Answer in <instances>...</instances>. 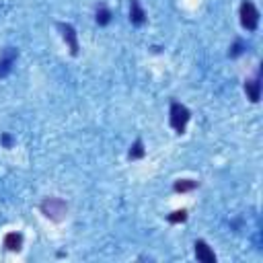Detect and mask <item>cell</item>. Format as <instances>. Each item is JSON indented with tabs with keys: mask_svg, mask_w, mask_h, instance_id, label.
Listing matches in <instances>:
<instances>
[{
	"mask_svg": "<svg viewBox=\"0 0 263 263\" xmlns=\"http://www.w3.org/2000/svg\"><path fill=\"white\" fill-rule=\"evenodd\" d=\"M129 21L136 27H142L146 23V10L142 8L140 0H129Z\"/></svg>",
	"mask_w": 263,
	"mask_h": 263,
	"instance_id": "8",
	"label": "cell"
},
{
	"mask_svg": "<svg viewBox=\"0 0 263 263\" xmlns=\"http://www.w3.org/2000/svg\"><path fill=\"white\" fill-rule=\"evenodd\" d=\"M146 156V148H144V142L142 138H138L132 146H129V152H127V158L129 160H138V158H144Z\"/></svg>",
	"mask_w": 263,
	"mask_h": 263,
	"instance_id": "11",
	"label": "cell"
},
{
	"mask_svg": "<svg viewBox=\"0 0 263 263\" xmlns=\"http://www.w3.org/2000/svg\"><path fill=\"white\" fill-rule=\"evenodd\" d=\"M245 49H247V43H245L242 39H236V41L230 45V51H228V55H230V58H238V55H240Z\"/></svg>",
	"mask_w": 263,
	"mask_h": 263,
	"instance_id": "13",
	"label": "cell"
},
{
	"mask_svg": "<svg viewBox=\"0 0 263 263\" xmlns=\"http://www.w3.org/2000/svg\"><path fill=\"white\" fill-rule=\"evenodd\" d=\"M0 142H2L4 148H12V136L10 134H2L0 136Z\"/></svg>",
	"mask_w": 263,
	"mask_h": 263,
	"instance_id": "15",
	"label": "cell"
},
{
	"mask_svg": "<svg viewBox=\"0 0 263 263\" xmlns=\"http://www.w3.org/2000/svg\"><path fill=\"white\" fill-rule=\"evenodd\" d=\"M238 14H240V25L247 31H255L259 27V10H257V6L251 0H242Z\"/></svg>",
	"mask_w": 263,
	"mask_h": 263,
	"instance_id": "3",
	"label": "cell"
},
{
	"mask_svg": "<svg viewBox=\"0 0 263 263\" xmlns=\"http://www.w3.org/2000/svg\"><path fill=\"white\" fill-rule=\"evenodd\" d=\"M2 245L6 247V251L18 253V251L23 249V234H21V232H6Z\"/></svg>",
	"mask_w": 263,
	"mask_h": 263,
	"instance_id": "9",
	"label": "cell"
},
{
	"mask_svg": "<svg viewBox=\"0 0 263 263\" xmlns=\"http://www.w3.org/2000/svg\"><path fill=\"white\" fill-rule=\"evenodd\" d=\"M58 29H60V33H62V39L66 41V45H68V49H70V55H78L80 53V43H78V33H76V29L70 25V23H58Z\"/></svg>",
	"mask_w": 263,
	"mask_h": 263,
	"instance_id": "4",
	"label": "cell"
},
{
	"mask_svg": "<svg viewBox=\"0 0 263 263\" xmlns=\"http://www.w3.org/2000/svg\"><path fill=\"white\" fill-rule=\"evenodd\" d=\"M195 257H197V261H201V263H216V255H214V251L210 249V245L205 242V240H195Z\"/></svg>",
	"mask_w": 263,
	"mask_h": 263,
	"instance_id": "7",
	"label": "cell"
},
{
	"mask_svg": "<svg viewBox=\"0 0 263 263\" xmlns=\"http://www.w3.org/2000/svg\"><path fill=\"white\" fill-rule=\"evenodd\" d=\"M16 58H18V51L14 47H6L2 51V55H0V78H4L12 70V64L16 62Z\"/></svg>",
	"mask_w": 263,
	"mask_h": 263,
	"instance_id": "6",
	"label": "cell"
},
{
	"mask_svg": "<svg viewBox=\"0 0 263 263\" xmlns=\"http://www.w3.org/2000/svg\"><path fill=\"white\" fill-rule=\"evenodd\" d=\"M189 119H191V111L185 105L173 101L171 103V111H168V123H171V127L177 134H185V127H187Z\"/></svg>",
	"mask_w": 263,
	"mask_h": 263,
	"instance_id": "2",
	"label": "cell"
},
{
	"mask_svg": "<svg viewBox=\"0 0 263 263\" xmlns=\"http://www.w3.org/2000/svg\"><path fill=\"white\" fill-rule=\"evenodd\" d=\"M39 210H41V214H43L45 218H49L51 222H62V220L66 218V214H68V203H66L64 199H60V197H45V199L41 201Z\"/></svg>",
	"mask_w": 263,
	"mask_h": 263,
	"instance_id": "1",
	"label": "cell"
},
{
	"mask_svg": "<svg viewBox=\"0 0 263 263\" xmlns=\"http://www.w3.org/2000/svg\"><path fill=\"white\" fill-rule=\"evenodd\" d=\"M95 18H97V23L101 25V27H105V25H109L111 23V10L107 8V6H99L97 8V14H95Z\"/></svg>",
	"mask_w": 263,
	"mask_h": 263,
	"instance_id": "12",
	"label": "cell"
},
{
	"mask_svg": "<svg viewBox=\"0 0 263 263\" xmlns=\"http://www.w3.org/2000/svg\"><path fill=\"white\" fill-rule=\"evenodd\" d=\"M199 187V181H193V179H179V181H175V185H173V189L177 191V193H187V191H193V189H197Z\"/></svg>",
	"mask_w": 263,
	"mask_h": 263,
	"instance_id": "10",
	"label": "cell"
},
{
	"mask_svg": "<svg viewBox=\"0 0 263 263\" xmlns=\"http://www.w3.org/2000/svg\"><path fill=\"white\" fill-rule=\"evenodd\" d=\"M166 220H168L171 224H181V222L187 220V210H175L173 214H168Z\"/></svg>",
	"mask_w": 263,
	"mask_h": 263,
	"instance_id": "14",
	"label": "cell"
},
{
	"mask_svg": "<svg viewBox=\"0 0 263 263\" xmlns=\"http://www.w3.org/2000/svg\"><path fill=\"white\" fill-rule=\"evenodd\" d=\"M245 92H247V99L251 103H259V99H261V72H257L253 78L245 80Z\"/></svg>",
	"mask_w": 263,
	"mask_h": 263,
	"instance_id": "5",
	"label": "cell"
}]
</instances>
